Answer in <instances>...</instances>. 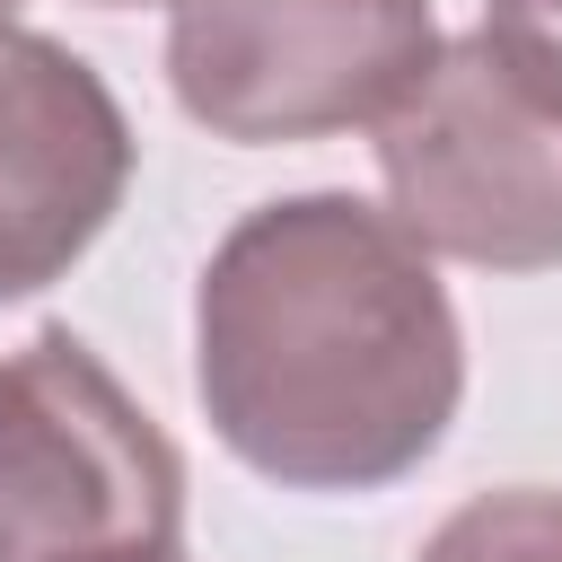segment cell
<instances>
[{"label": "cell", "mask_w": 562, "mask_h": 562, "mask_svg": "<svg viewBox=\"0 0 562 562\" xmlns=\"http://www.w3.org/2000/svg\"><path fill=\"white\" fill-rule=\"evenodd\" d=\"M158 562H184V553H158Z\"/></svg>", "instance_id": "30bf717a"}, {"label": "cell", "mask_w": 562, "mask_h": 562, "mask_svg": "<svg viewBox=\"0 0 562 562\" xmlns=\"http://www.w3.org/2000/svg\"><path fill=\"white\" fill-rule=\"evenodd\" d=\"M132 193L114 88L53 35L0 26V307L61 281Z\"/></svg>", "instance_id": "5b68a950"}, {"label": "cell", "mask_w": 562, "mask_h": 562, "mask_svg": "<svg viewBox=\"0 0 562 562\" xmlns=\"http://www.w3.org/2000/svg\"><path fill=\"white\" fill-rule=\"evenodd\" d=\"M413 562H562V492L544 483L474 492L422 536Z\"/></svg>", "instance_id": "8992f818"}, {"label": "cell", "mask_w": 562, "mask_h": 562, "mask_svg": "<svg viewBox=\"0 0 562 562\" xmlns=\"http://www.w3.org/2000/svg\"><path fill=\"white\" fill-rule=\"evenodd\" d=\"M88 9H140V0H88Z\"/></svg>", "instance_id": "ba28073f"}, {"label": "cell", "mask_w": 562, "mask_h": 562, "mask_svg": "<svg viewBox=\"0 0 562 562\" xmlns=\"http://www.w3.org/2000/svg\"><path fill=\"white\" fill-rule=\"evenodd\" d=\"M184 536V457L123 378L44 325L0 351V562H158Z\"/></svg>", "instance_id": "7a4b0ae2"}, {"label": "cell", "mask_w": 562, "mask_h": 562, "mask_svg": "<svg viewBox=\"0 0 562 562\" xmlns=\"http://www.w3.org/2000/svg\"><path fill=\"white\" fill-rule=\"evenodd\" d=\"M386 211L422 255L474 272L562 263V105L518 88L483 35L430 53V70L378 123Z\"/></svg>", "instance_id": "3957f363"}, {"label": "cell", "mask_w": 562, "mask_h": 562, "mask_svg": "<svg viewBox=\"0 0 562 562\" xmlns=\"http://www.w3.org/2000/svg\"><path fill=\"white\" fill-rule=\"evenodd\" d=\"M193 395L246 474L281 492H386L448 439L465 334L395 211L281 193L202 263Z\"/></svg>", "instance_id": "6da1fadb"}, {"label": "cell", "mask_w": 562, "mask_h": 562, "mask_svg": "<svg viewBox=\"0 0 562 562\" xmlns=\"http://www.w3.org/2000/svg\"><path fill=\"white\" fill-rule=\"evenodd\" d=\"M474 35L492 44V61L518 88H536L544 105H562V0H483Z\"/></svg>", "instance_id": "52a82bcc"}, {"label": "cell", "mask_w": 562, "mask_h": 562, "mask_svg": "<svg viewBox=\"0 0 562 562\" xmlns=\"http://www.w3.org/2000/svg\"><path fill=\"white\" fill-rule=\"evenodd\" d=\"M9 18H18V0H0V26H9Z\"/></svg>", "instance_id": "9c48e42d"}, {"label": "cell", "mask_w": 562, "mask_h": 562, "mask_svg": "<svg viewBox=\"0 0 562 562\" xmlns=\"http://www.w3.org/2000/svg\"><path fill=\"white\" fill-rule=\"evenodd\" d=\"M430 53V0H176L167 18L176 105L237 149L378 132Z\"/></svg>", "instance_id": "277c9868"}]
</instances>
